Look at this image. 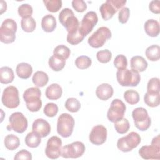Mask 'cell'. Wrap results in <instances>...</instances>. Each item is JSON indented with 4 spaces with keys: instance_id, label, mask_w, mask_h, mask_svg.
Wrapping results in <instances>:
<instances>
[{
    "instance_id": "44",
    "label": "cell",
    "mask_w": 160,
    "mask_h": 160,
    "mask_svg": "<svg viewBox=\"0 0 160 160\" xmlns=\"http://www.w3.org/2000/svg\"><path fill=\"white\" fill-rule=\"evenodd\" d=\"M114 65L118 70L126 69L128 66V60L123 54H119L116 56L114 60Z\"/></svg>"
},
{
    "instance_id": "11",
    "label": "cell",
    "mask_w": 160,
    "mask_h": 160,
    "mask_svg": "<svg viewBox=\"0 0 160 160\" xmlns=\"http://www.w3.org/2000/svg\"><path fill=\"white\" fill-rule=\"evenodd\" d=\"M9 124L6 127L8 131L12 129L18 133H22L28 128V120L21 112H15L11 114L9 118Z\"/></svg>"
},
{
    "instance_id": "46",
    "label": "cell",
    "mask_w": 160,
    "mask_h": 160,
    "mask_svg": "<svg viewBox=\"0 0 160 160\" xmlns=\"http://www.w3.org/2000/svg\"><path fill=\"white\" fill-rule=\"evenodd\" d=\"M14 160H31L32 159V154L31 153L26 150V149H22L19 151H18L16 155L14 157Z\"/></svg>"
},
{
    "instance_id": "42",
    "label": "cell",
    "mask_w": 160,
    "mask_h": 160,
    "mask_svg": "<svg viewBox=\"0 0 160 160\" xmlns=\"http://www.w3.org/2000/svg\"><path fill=\"white\" fill-rule=\"evenodd\" d=\"M96 58L99 62L101 63H107L111 61L112 53L108 49L101 50L96 53Z\"/></svg>"
},
{
    "instance_id": "36",
    "label": "cell",
    "mask_w": 160,
    "mask_h": 160,
    "mask_svg": "<svg viewBox=\"0 0 160 160\" xmlns=\"http://www.w3.org/2000/svg\"><path fill=\"white\" fill-rule=\"evenodd\" d=\"M65 108L71 112H76L81 108V103L76 98H69L65 102Z\"/></svg>"
},
{
    "instance_id": "45",
    "label": "cell",
    "mask_w": 160,
    "mask_h": 160,
    "mask_svg": "<svg viewBox=\"0 0 160 160\" xmlns=\"http://www.w3.org/2000/svg\"><path fill=\"white\" fill-rule=\"evenodd\" d=\"M129 15H130L129 9L127 7L122 8L120 10L118 15V19L119 22L121 24L126 23L129 19Z\"/></svg>"
},
{
    "instance_id": "13",
    "label": "cell",
    "mask_w": 160,
    "mask_h": 160,
    "mask_svg": "<svg viewBox=\"0 0 160 160\" xmlns=\"http://www.w3.org/2000/svg\"><path fill=\"white\" fill-rule=\"evenodd\" d=\"M85 145L81 141H74L62 147L61 156L64 158H78L85 152Z\"/></svg>"
},
{
    "instance_id": "20",
    "label": "cell",
    "mask_w": 160,
    "mask_h": 160,
    "mask_svg": "<svg viewBox=\"0 0 160 160\" xmlns=\"http://www.w3.org/2000/svg\"><path fill=\"white\" fill-rule=\"evenodd\" d=\"M144 29L146 33L151 37H157L160 31L159 23L158 21L151 19L147 20L144 25Z\"/></svg>"
},
{
    "instance_id": "41",
    "label": "cell",
    "mask_w": 160,
    "mask_h": 160,
    "mask_svg": "<svg viewBox=\"0 0 160 160\" xmlns=\"http://www.w3.org/2000/svg\"><path fill=\"white\" fill-rule=\"evenodd\" d=\"M18 14L22 18H28L31 17L33 9L29 4H22L18 7Z\"/></svg>"
},
{
    "instance_id": "48",
    "label": "cell",
    "mask_w": 160,
    "mask_h": 160,
    "mask_svg": "<svg viewBox=\"0 0 160 160\" xmlns=\"http://www.w3.org/2000/svg\"><path fill=\"white\" fill-rule=\"evenodd\" d=\"M149 10L156 14L160 13V1H152L149 5Z\"/></svg>"
},
{
    "instance_id": "8",
    "label": "cell",
    "mask_w": 160,
    "mask_h": 160,
    "mask_svg": "<svg viewBox=\"0 0 160 160\" xmlns=\"http://www.w3.org/2000/svg\"><path fill=\"white\" fill-rule=\"evenodd\" d=\"M141 140L139 134L132 131L126 136L119 138L117 142V147L122 152H129L140 144Z\"/></svg>"
},
{
    "instance_id": "15",
    "label": "cell",
    "mask_w": 160,
    "mask_h": 160,
    "mask_svg": "<svg viewBox=\"0 0 160 160\" xmlns=\"http://www.w3.org/2000/svg\"><path fill=\"white\" fill-rule=\"evenodd\" d=\"M62 150V141L56 136H53L51 137L46 144L45 149V154L46 156L50 159H58L61 155Z\"/></svg>"
},
{
    "instance_id": "33",
    "label": "cell",
    "mask_w": 160,
    "mask_h": 160,
    "mask_svg": "<svg viewBox=\"0 0 160 160\" xmlns=\"http://www.w3.org/2000/svg\"><path fill=\"white\" fill-rule=\"evenodd\" d=\"M36 23L33 18H22L21 20V27L26 32H32L35 30Z\"/></svg>"
},
{
    "instance_id": "49",
    "label": "cell",
    "mask_w": 160,
    "mask_h": 160,
    "mask_svg": "<svg viewBox=\"0 0 160 160\" xmlns=\"http://www.w3.org/2000/svg\"><path fill=\"white\" fill-rule=\"evenodd\" d=\"M7 9V4L5 1H1V14H2L4 11H6Z\"/></svg>"
},
{
    "instance_id": "28",
    "label": "cell",
    "mask_w": 160,
    "mask_h": 160,
    "mask_svg": "<svg viewBox=\"0 0 160 160\" xmlns=\"http://www.w3.org/2000/svg\"><path fill=\"white\" fill-rule=\"evenodd\" d=\"M147 58L151 61H158L160 58V47L159 45L153 44L149 46L145 51Z\"/></svg>"
},
{
    "instance_id": "31",
    "label": "cell",
    "mask_w": 160,
    "mask_h": 160,
    "mask_svg": "<svg viewBox=\"0 0 160 160\" xmlns=\"http://www.w3.org/2000/svg\"><path fill=\"white\" fill-rule=\"evenodd\" d=\"M48 64L49 67L54 71H61L65 66L66 60L59 58L55 56H52L49 59Z\"/></svg>"
},
{
    "instance_id": "18",
    "label": "cell",
    "mask_w": 160,
    "mask_h": 160,
    "mask_svg": "<svg viewBox=\"0 0 160 160\" xmlns=\"http://www.w3.org/2000/svg\"><path fill=\"white\" fill-rule=\"evenodd\" d=\"M32 129V131L38 134L41 138H45L51 132V126L45 119L39 118L33 122Z\"/></svg>"
},
{
    "instance_id": "21",
    "label": "cell",
    "mask_w": 160,
    "mask_h": 160,
    "mask_svg": "<svg viewBox=\"0 0 160 160\" xmlns=\"http://www.w3.org/2000/svg\"><path fill=\"white\" fill-rule=\"evenodd\" d=\"M62 94V88L57 83H52L48 86L45 91L46 96L50 100H57L59 99Z\"/></svg>"
},
{
    "instance_id": "6",
    "label": "cell",
    "mask_w": 160,
    "mask_h": 160,
    "mask_svg": "<svg viewBox=\"0 0 160 160\" xmlns=\"http://www.w3.org/2000/svg\"><path fill=\"white\" fill-rule=\"evenodd\" d=\"M126 3V0H107L99 8L102 18L105 21L110 19Z\"/></svg>"
},
{
    "instance_id": "7",
    "label": "cell",
    "mask_w": 160,
    "mask_h": 160,
    "mask_svg": "<svg viewBox=\"0 0 160 160\" xmlns=\"http://www.w3.org/2000/svg\"><path fill=\"white\" fill-rule=\"evenodd\" d=\"M132 116L135 126L139 130L144 131L150 127L151 124V118L145 108L142 107L135 108L132 112Z\"/></svg>"
},
{
    "instance_id": "27",
    "label": "cell",
    "mask_w": 160,
    "mask_h": 160,
    "mask_svg": "<svg viewBox=\"0 0 160 160\" xmlns=\"http://www.w3.org/2000/svg\"><path fill=\"white\" fill-rule=\"evenodd\" d=\"M5 147L10 150L13 151L16 149L20 145V140L19 138L12 134L7 135L4 141Z\"/></svg>"
},
{
    "instance_id": "1",
    "label": "cell",
    "mask_w": 160,
    "mask_h": 160,
    "mask_svg": "<svg viewBox=\"0 0 160 160\" xmlns=\"http://www.w3.org/2000/svg\"><path fill=\"white\" fill-rule=\"evenodd\" d=\"M41 95V90L37 87H31L25 90L23 93V99L29 111L37 112L40 110L42 107Z\"/></svg>"
},
{
    "instance_id": "40",
    "label": "cell",
    "mask_w": 160,
    "mask_h": 160,
    "mask_svg": "<svg viewBox=\"0 0 160 160\" xmlns=\"http://www.w3.org/2000/svg\"><path fill=\"white\" fill-rule=\"evenodd\" d=\"M85 37L82 36L78 29L73 33H68L67 35V41L72 45H77L84 39Z\"/></svg>"
},
{
    "instance_id": "30",
    "label": "cell",
    "mask_w": 160,
    "mask_h": 160,
    "mask_svg": "<svg viewBox=\"0 0 160 160\" xmlns=\"http://www.w3.org/2000/svg\"><path fill=\"white\" fill-rule=\"evenodd\" d=\"M144 101L149 107L154 108L158 106L160 103L159 93H149L147 92L144 94Z\"/></svg>"
},
{
    "instance_id": "25",
    "label": "cell",
    "mask_w": 160,
    "mask_h": 160,
    "mask_svg": "<svg viewBox=\"0 0 160 160\" xmlns=\"http://www.w3.org/2000/svg\"><path fill=\"white\" fill-rule=\"evenodd\" d=\"M14 74L13 70L8 66H3L0 68V82L2 84H9L13 81Z\"/></svg>"
},
{
    "instance_id": "23",
    "label": "cell",
    "mask_w": 160,
    "mask_h": 160,
    "mask_svg": "<svg viewBox=\"0 0 160 160\" xmlns=\"http://www.w3.org/2000/svg\"><path fill=\"white\" fill-rule=\"evenodd\" d=\"M41 28L46 32H51L56 28V21L51 14L45 15L41 20Z\"/></svg>"
},
{
    "instance_id": "32",
    "label": "cell",
    "mask_w": 160,
    "mask_h": 160,
    "mask_svg": "<svg viewBox=\"0 0 160 160\" xmlns=\"http://www.w3.org/2000/svg\"><path fill=\"white\" fill-rule=\"evenodd\" d=\"M71 51L69 48L63 44L57 46L53 51L54 56L65 60L69 57Z\"/></svg>"
},
{
    "instance_id": "35",
    "label": "cell",
    "mask_w": 160,
    "mask_h": 160,
    "mask_svg": "<svg viewBox=\"0 0 160 160\" xmlns=\"http://www.w3.org/2000/svg\"><path fill=\"white\" fill-rule=\"evenodd\" d=\"M130 128L129 121L126 118H122L114 122V128L116 131L121 134L127 132Z\"/></svg>"
},
{
    "instance_id": "19",
    "label": "cell",
    "mask_w": 160,
    "mask_h": 160,
    "mask_svg": "<svg viewBox=\"0 0 160 160\" xmlns=\"http://www.w3.org/2000/svg\"><path fill=\"white\" fill-rule=\"evenodd\" d=\"M114 93L112 87L108 83H102L99 85L96 90L97 97L102 101H106L111 98Z\"/></svg>"
},
{
    "instance_id": "10",
    "label": "cell",
    "mask_w": 160,
    "mask_h": 160,
    "mask_svg": "<svg viewBox=\"0 0 160 160\" xmlns=\"http://www.w3.org/2000/svg\"><path fill=\"white\" fill-rule=\"evenodd\" d=\"M1 101L4 106L8 108L14 109L20 104L19 91L16 87L9 86L6 88L2 92Z\"/></svg>"
},
{
    "instance_id": "37",
    "label": "cell",
    "mask_w": 160,
    "mask_h": 160,
    "mask_svg": "<svg viewBox=\"0 0 160 160\" xmlns=\"http://www.w3.org/2000/svg\"><path fill=\"white\" fill-rule=\"evenodd\" d=\"M91 59L87 56H80L75 60V65L80 69H85L91 66Z\"/></svg>"
},
{
    "instance_id": "39",
    "label": "cell",
    "mask_w": 160,
    "mask_h": 160,
    "mask_svg": "<svg viewBox=\"0 0 160 160\" xmlns=\"http://www.w3.org/2000/svg\"><path fill=\"white\" fill-rule=\"evenodd\" d=\"M159 79L158 78L150 79L147 84V92L149 93H159Z\"/></svg>"
},
{
    "instance_id": "43",
    "label": "cell",
    "mask_w": 160,
    "mask_h": 160,
    "mask_svg": "<svg viewBox=\"0 0 160 160\" xmlns=\"http://www.w3.org/2000/svg\"><path fill=\"white\" fill-rule=\"evenodd\" d=\"M43 112L48 117H54L58 112V106L53 102H49L44 106Z\"/></svg>"
},
{
    "instance_id": "12",
    "label": "cell",
    "mask_w": 160,
    "mask_h": 160,
    "mask_svg": "<svg viewBox=\"0 0 160 160\" xmlns=\"http://www.w3.org/2000/svg\"><path fill=\"white\" fill-rule=\"evenodd\" d=\"M125 104L119 99H114L107 112V118L108 120L112 122H115L123 118L126 112Z\"/></svg>"
},
{
    "instance_id": "16",
    "label": "cell",
    "mask_w": 160,
    "mask_h": 160,
    "mask_svg": "<svg viewBox=\"0 0 160 160\" xmlns=\"http://www.w3.org/2000/svg\"><path fill=\"white\" fill-rule=\"evenodd\" d=\"M139 154L144 159H160V142L152 141L150 146H143L139 149Z\"/></svg>"
},
{
    "instance_id": "34",
    "label": "cell",
    "mask_w": 160,
    "mask_h": 160,
    "mask_svg": "<svg viewBox=\"0 0 160 160\" xmlns=\"http://www.w3.org/2000/svg\"><path fill=\"white\" fill-rule=\"evenodd\" d=\"M124 98L128 104L134 105L139 101V94L135 90L129 89L124 92Z\"/></svg>"
},
{
    "instance_id": "24",
    "label": "cell",
    "mask_w": 160,
    "mask_h": 160,
    "mask_svg": "<svg viewBox=\"0 0 160 160\" xmlns=\"http://www.w3.org/2000/svg\"><path fill=\"white\" fill-rule=\"evenodd\" d=\"M131 68L138 72H143L148 68V62L140 56H134L131 59Z\"/></svg>"
},
{
    "instance_id": "38",
    "label": "cell",
    "mask_w": 160,
    "mask_h": 160,
    "mask_svg": "<svg viewBox=\"0 0 160 160\" xmlns=\"http://www.w3.org/2000/svg\"><path fill=\"white\" fill-rule=\"evenodd\" d=\"M46 9L51 12H58L62 7V1L61 0H44Z\"/></svg>"
},
{
    "instance_id": "47",
    "label": "cell",
    "mask_w": 160,
    "mask_h": 160,
    "mask_svg": "<svg viewBox=\"0 0 160 160\" xmlns=\"http://www.w3.org/2000/svg\"><path fill=\"white\" fill-rule=\"evenodd\" d=\"M72 6L78 12H82L87 9V4L83 0H73Z\"/></svg>"
},
{
    "instance_id": "5",
    "label": "cell",
    "mask_w": 160,
    "mask_h": 160,
    "mask_svg": "<svg viewBox=\"0 0 160 160\" xmlns=\"http://www.w3.org/2000/svg\"><path fill=\"white\" fill-rule=\"evenodd\" d=\"M74 124V119L71 115L68 113L61 114L58 119V133L63 138L69 137L73 132Z\"/></svg>"
},
{
    "instance_id": "17",
    "label": "cell",
    "mask_w": 160,
    "mask_h": 160,
    "mask_svg": "<svg viewBox=\"0 0 160 160\" xmlns=\"http://www.w3.org/2000/svg\"><path fill=\"white\" fill-rule=\"evenodd\" d=\"M107 138V129L101 125H96L92 128L89 136V141L95 145L104 144Z\"/></svg>"
},
{
    "instance_id": "14",
    "label": "cell",
    "mask_w": 160,
    "mask_h": 160,
    "mask_svg": "<svg viewBox=\"0 0 160 160\" xmlns=\"http://www.w3.org/2000/svg\"><path fill=\"white\" fill-rule=\"evenodd\" d=\"M98 21V17L94 11H89L87 12L82 19L79 30L80 33L86 37L92 31L94 27L96 25Z\"/></svg>"
},
{
    "instance_id": "9",
    "label": "cell",
    "mask_w": 160,
    "mask_h": 160,
    "mask_svg": "<svg viewBox=\"0 0 160 160\" xmlns=\"http://www.w3.org/2000/svg\"><path fill=\"white\" fill-rule=\"evenodd\" d=\"M111 38L110 29L105 26L98 28L88 38V44L94 48L102 47L106 42Z\"/></svg>"
},
{
    "instance_id": "26",
    "label": "cell",
    "mask_w": 160,
    "mask_h": 160,
    "mask_svg": "<svg viewBox=\"0 0 160 160\" xmlns=\"http://www.w3.org/2000/svg\"><path fill=\"white\" fill-rule=\"evenodd\" d=\"M32 82L37 87H43L46 85L49 81L48 75L44 71H36L32 78Z\"/></svg>"
},
{
    "instance_id": "3",
    "label": "cell",
    "mask_w": 160,
    "mask_h": 160,
    "mask_svg": "<svg viewBox=\"0 0 160 160\" xmlns=\"http://www.w3.org/2000/svg\"><path fill=\"white\" fill-rule=\"evenodd\" d=\"M59 21L68 33H73L79 29V22L75 17L73 11L69 8L61 10L59 14Z\"/></svg>"
},
{
    "instance_id": "29",
    "label": "cell",
    "mask_w": 160,
    "mask_h": 160,
    "mask_svg": "<svg viewBox=\"0 0 160 160\" xmlns=\"http://www.w3.org/2000/svg\"><path fill=\"white\" fill-rule=\"evenodd\" d=\"M41 137L34 131L29 132L25 138L26 144L31 148H35L39 146L41 142Z\"/></svg>"
},
{
    "instance_id": "2",
    "label": "cell",
    "mask_w": 160,
    "mask_h": 160,
    "mask_svg": "<svg viewBox=\"0 0 160 160\" xmlns=\"http://www.w3.org/2000/svg\"><path fill=\"white\" fill-rule=\"evenodd\" d=\"M116 79L122 86H136L140 82L141 76L138 71L126 68L116 72Z\"/></svg>"
},
{
    "instance_id": "4",
    "label": "cell",
    "mask_w": 160,
    "mask_h": 160,
    "mask_svg": "<svg viewBox=\"0 0 160 160\" xmlns=\"http://www.w3.org/2000/svg\"><path fill=\"white\" fill-rule=\"evenodd\" d=\"M17 24L12 19H6L0 27V41L4 44L12 43L16 39Z\"/></svg>"
},
{
    "instance_id": "22",
    "label": "cell",
    "mask_w": 160,
    "mask_h": 160,
    "mask_svg": "<svg viewBox=\"0 0 160 160\" xmlns=\"http://www.w3.org/2000/svg\"><path fill=\"white\" fill-rule=\"evenodd\" d=\"M16 72L18 76L21 79H28L32 73V66L26 62L19 63L16 68Z\"/></svg>"
}]
</instances>
